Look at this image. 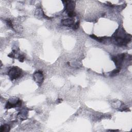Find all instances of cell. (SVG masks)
Returning a JSON list of instances; mask_svg holds the SVG:
<instances>
[{
  "instance_id": "cell-1",
  "label": "cell",
  "mask_w": 132,
  "mask_h": 132,
  "mask_svg": "<svg viewBox=\"0 0 132 132\" xmlns=\"http://www.w3.org/2000/svg\"><path fill=\"white\" fill-rule=\"evenodd\" d=\"M124 30L123 28L118 29L113 36L115 43L118 46L126 45L131 41V36L124 33Z\"/></svg>"
},
{
  "instance_id": "cell-2",
  "label": "cell",
  "mask_w": 132,
  "mask_h": 132,
  "mask_svg": "<svg viewBox=\"0 0 132 132\" xmlns=\"http://www.w3.org/2000/svg\"><path fill=\"white\" fill-rule=\"evenodd\" d=\"M21 74V70L18 67H13L9 71V75L11 79H16Z\"/></svg>"
},
{
  "instance_id": "cell-3",
  "label": "cell",
  "mask_w": 132,
  "mask_h": 132,
  "mask_svg": "<svg viewBox=\"0 0 132 132\" xmlns=\"http://www.w3.org/2000/svg\"><path fill=\"white\" fill-rule=\"evenodd\" d=\"M125 58V54H121L118 55L116 56H114L112 58V60L114 61L115 64L117 67H120Z\"/></svg>"
},
{
  "instance_id": "cell-4",
  "label": "cell",
  "mask_w": 132,
  "mask_h": 132,
  "mask_svg": "<svg viewBox=\"0 0 132 132\" xmlns=\"http://www.w3.org/2000/svg\"><path fill=\"white\" fill-rule=\"evenodd\" d=\"M63 2L65 3L64 4V5L65 6V11L68 13L70 11H74V9L75 7V2L74 1H63Z\"/></svg>"
},
{
  "instance_id": "cell-5",
  "label": "cell",
  "mask_w": 132,
  "mask_h": 132,
  "mask_svg": "<svg viewBox=\"0 0 132 132\" xmlns=\"http://www.w3.org/2000/svg\"><path fill=\"white\" fill-rule=\"evenodd\" d=\"M61 24L63 26H73L74 24V21L72 19H67L61 20Z\"/></svg>"
},
{
  "instance_id": "cell-6",
  "label": "cell",
  "mask_w": 132,
  "mask_h": 132,
  "mask_svg": "<svg viewBox=\"0 0 132 132\" xmlns=\"http://www.w3.org/2000/svg\"><path fill=\"white\" fill-rule=\"evenodd\" d=\"M90 37H91L92 38L97 40L98 42H104L106 40V39H107L106 37H101V38H99V37H96V36H95L94 35H90Z\"/></svg>"
},
{
  "instance_id": "cell-7",
  "label": "cell",
  "mask_w": 132,
  "mask_h": 132,
  "mask_svg": "<svg viewBox=\"0 0 132 132\" xmlns=\"http://www.w3.org/2000/svg\"><path fill=\"white\" fill-rule=\"evenodd\" d=\"M67 14H68V15L69 17H70V18L74 17V16H75L76 15V13H75V12L74 11L69 12L67 13Z\"/></svg>"
},
{
  "instance_id": "cell-8",
  "label": "cell",
  "mask_w": 132,
  "mask_h": 132,
  "mask_svg": "<svg viewBox=\"0 0 132 132\" xmlns=\"http://www.w3.org/2000/svg\"><path fill=\"white\" fill-rule=\"evenodd\" d=\"M79 22H76L75 24L73 25V26H72V28H73V29H75V30L78 29V27H79Z\"/></svg>"
},
{
  "instance_id": "cell-9",
  "label": "cell",
  "mask_w": 132,
  "mask_h": 132,
  "mask_svg": "<svg viewBox=\"0 0 132 132\" xmlns=\"http://www.w3.org/2000/svg\"><path fill=\"white\" fill-rule=\"evenodd\" d=\"M6 23H7V24L8 25V26L11 27L13 28V27H12V23H11V21L9 20H6Z\"/></svg>"
}]
</instances>
